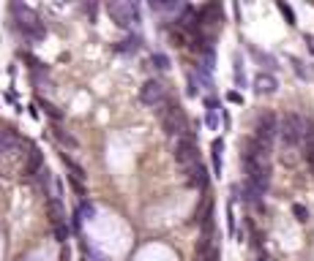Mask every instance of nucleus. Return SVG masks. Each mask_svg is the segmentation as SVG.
<instances>
[{
    "mask_svg": "<svg viewBox=\"0 0 314 261\" xmlns=\"http://www.w3.org/2000/svg\"><path fill=\"white\" fill-rule=\"evenodd\" d=\"M159 117H161V128H164V134L172 136V139H180V136H189V120H186L183 109H180L175 101L167 98L164 104L159 106Z\"/></svg>",
    "mask_w": 314,
    "mask_h": 261,
    "instance_id": "nucleus-1",
    "label": "nucleus"
},
{
    "mask_svg": "<svg viewBox=\"0 0 314 261\" xmlns=\"http://www.w3.org/2000/svg\"><path fill=\"white\" fill-rule=\"evenodd\" d=\"M279 139H281L284 150H298L306 139V120L295 112H287L279 122Z\"/></svg>",
    "mask_w": 314,
    "mask_h": 261,
    "instance_id": "nucleus-2",
    "label": "nucleus"
},
{
    "mask_svg": "<svg viewBox=\"0 0 314 261\" xmlns=\"http://www.w3.org/2000/svg\"><path fill=\"white\" fill-rule=\"evenodd\" d=\"M11 11H14V17H17V28L22 30L28 38H33V41H41V38H44V25H41V19H38L36 14L30 11L28 6H22V3H14Z\"/></svg>",
    "mask_w": 314,
    "mask_h": 261,
    "instance_id": "nucleus-3",
    "label": "nucleus"
},
{
    "mask_svg": "<svg viewBox=\"0 0 314 261\" xmlns=\"http://www.w3.org/2000/svg\"><path fill=\"white\" fill-rule=\"evenodd\" d=\"M172 155H175V163H178L180 169H191L194 163H200V150H197L194 134L180 136V139L175 142V150H172Z\"/></svg>",
    "mask_w": 314,
    "mask_h": 261,
    "instance_id": "nucleus-4",
    "label": "nucleus"
},
{
    "mask_svg": "<svg viewBox=\"0 0 314 261\" xmlns=\"http://www.w3.org/2000/svg\"><path fill=\"white\" fill-rule=\"evenodd\" d=\"M107 14L112 17V22L118 28H129L131 22H140V8L137 3H123V0H109Z\"/></svg>",
    "mask_w": 314,
    "mask_h": 261,
    "instance_id": "nucleus-5",
    "label": "nucleus"
},
{
    "mask_svg": "<svg viewBox=\"0 0 314 261\" xmlns=\"http://www.w3.org/2000/svg\"><path fill=\"white\" fill-rule=\"evenodd\" d=\"M279 136V120L273 112H262L257 117V128H254V139L262 142V145L273 147V139Z\"/></svg>",
    "mask_w": 314,
    "mask_h": 261,
    "instance_id": "nucleus-6",
    "label": "nucleus"
},
{
    "mask_svg": "<svg viewBox=\"0 0 314 261\" xmlns=\"http://www.w3.org/2000/svg\"><path fill=\"white\" fill-rule=\"evenodd\" d=\"M140 101H142L145 106H153V109H159V106L167 101L164 85H161L159 79H148L142 87H140Z\"/></svg>",
    "mask_w": 314,
    "mask_h": 261,
    "instance_id": "nucleus-7",
    "label": "nucleus"
},
{
    "mask_svg": "<svg viewBox=\"0 0 314 261\" xmlns=\"http://www.w3.org/2000/svg\"><path fill=\"white\" fill-rule=\"evenodd\" d=\"M183 180L189 188H200V191H205L208 188V169L202 166V163H194L191 169H183Z\"/></svg>",
    "mask_w": 314,
    "mask_h": 261,
    "instance_id": "nucleus-8",
    "label": "nucleus"
},
{
    "mask_svg": "<svg viewBox=\"0 0 314 261\" xmlns=\"http://www.w3.org/2000/svg\"><path fill=\"white\" fill-rule=\"evenodd\" d=\"M41 169H44V152L38 147H30L28 158H25V166H22V174L25 177H38Z\"/></svg>",
    "mask_w": 314,
    "mask_h": 261,
    "instance_id": "nucleus-9",
    "label": "nucleus"
},
{
    "mask_svg": "<svg viewBox=\"0 0 314 261\" xmlns=\"http://www.w3.org/2000/svg\"><path fill=\"white\" fill-rule=\"evenodd\" d=\"M200 28H202V25H200V14H197L191 6H186V8H183V14L178 17V30L197 35V33H200Z\"/></svg>",
    "mask_w": 314,
    "mask_h": 261,
    "instance_id": "nucleus-10",
    "label": "nucleus"
},
{
    "mask_svg": "<svg viewBox=\"0 0 314 261\" xmlns=\"http://www.w3.org/2000/svg\"><path fill=\"white\" fill-rule=\"evenodd\" d=\"M22 147H25V142L19 139L14 131H0V152H6V155H17Z\"/></svg>",
    "mask_w": 314,
    "mask_h": 261,
    "instance_id": "nucleus-11",
    "label": "nucleus"
},
{
    "mask_svg": "<svg viewBox=\"0 0 314 261\" xmlns=\"http://www.w3.org/2000/svg\"><path fill=\"white\" fill-rule=\"evenodd\" d=\"M200 25H221V6L219 3H208L200 11Z\"/></svg>",
    "mask_w": 314,
    "mask_h": 261,
    "instance_id": "nucleus-12",
    "label": "nucleus"
},
{
    "mask_svg": "<svg viewBox=\"0 0 314 261\" xmlns=\"http://www.w3.org/2000/svg\"><path fill=\"white\" fill-rule=\"evenodd\" d=\"M47 215H49V223H52V229L66 226V209H63V202H58V199H49V204H47Z\"/></svg>",
    "mask_w": 314,
    "mask_h": 261,
    "instance_id": "nucleus-13",
    "label": "nucleus"
},
{
    "mask_svg": "<svg viewBox=\"0 0 314 261\" xmlns=\"http://www.w3.org/2000/svg\"><path fill=\"white\" fill-rule=\"evenodd\" d=\"M254 90L260 95H271V93H276L279 90V82H276V76H271V74H260L254 79Z\"/></svg>",
    "mask_w": 314,
    "mask_h": 261,
    "instance_id": "nucleus-14",
    "label": "nucleus"
},
{
    "mask_svg": "<svg viewBox=\"0 0 314 261\" xmlns=\"http://www.w3.org/2000/svg\"><path fill=\"white\" fill-rule=\"evenodd\" d=\"M52 136H55V139H58V142H60V145H63V147H71V150H77V147H79L77 136H71V134H69V131H63V128H60V125H55V128H52Z\"/></svg>",
    "mask_w": 314,
    "mask_h": 261,
    "instance_id": "nucleus-15",
    "label": "nucleus"
},
{
    "mask_svg": "<svg viewBox=\"0 0 314 261\" xmlns=\"http://www.w3.org/2000/svg\"><path fill=\"white\" fill-rule=\"evenodd\" d=\"M60 158H63V166L69 169V172H71V177H74V180H79V182H82L85 177H88V174H85V169L79 166V163L74 161L71 155H66V152H63V155H60Z\"/></svg>",
    "mask_w": 314,
    "mask_h": 261,
    "instance_id": "nucleus-16",
    "label": "nucleus"
},
{
    "mask_svg": "<svg viewBox=\"0 0 314 261\" xmlns=\"http://www.w3.org/2000/svg\"><path fill=\"white\" fill-rule=\"evenodd\" d=\"M170 41H172V47H186V44H189V35H186L183 30L172 28L170 30Z\"/></svg>",
    "mask_w": 314,
    "mask_h": 261,
    "instance_id": "nucleus-17",
    "label": "nucleus"
},
{
    "mask_svg": "<svg viewBox=\"0 0 314 261\" xmlns=\"http://www.w3.org/2000/svg\"><path fill=\"white\" fill-rule=\"evenodd\" d=\"M221 150H224V142L216 139L213 142V169H216V174H221Z\"/></svg>",
    "mask_w": 314,
    "mask_h": 261,
    "instance_id": "nucleus-18",
    "label": "nucleus"
},
{
    "mask_svg": "<svg viewBox=\"0 0 314 261\" xmlns=\"http://www.w3.org/2000/svg\"><path fill=\"white\" fill-rule=\"evenodd\" d=\"M41 109L47 112V115L52 117L55 122H60V120H63V112H60V109H58V106H55V104H49V101H41Z\"/></svg>",
    "mask_w": 314,
    "mask_h": 261,
    "instance_id": "nucleus-19",
    "label": "nucleus"
},
{
    "mask_svg": "<svg viewBox=\"0 0 314 261\" xmlns=\"http://www.w3.org/2000/svg\"><path fill=\"white\" fill-rule=\"evenodd\" d=\"M150 63H153L159 71H167V68H170V58H167V55H161V52H156L153 58H150Z\"/></svg>",
    "mask_w": 314,
    "mask_h": 261,
    "instance_id": "nucleus-20",
    "label": "nucleus"
},
{
    "mask_svg": "<svg viewBox=\"0 0 314 261\" xmlns=\"http://www.w3.org/2000/svg\"><path fill=\"white\" fill-rule=\"evenodd\" d=\"M140 44H142V41L137 38V35H131V38L123 41V47H118V49L120 52H131V49H140Z\"/></svg>",
    "mask_w": 314,
    "mask_h": 261,
    "instance_id": "nucleus-21",
    "label": "nucleus"
},
{
    "mask_svg": "<svg viewBox=\"0 0 314 261\" xmlns=\"http://www.w3.org/2000/svg\"><path fill=\"white\" fill-rule=\"evenodd\" d=\"M292 215H295L301 223H306V221H309V209L303 207V204H292Z\"/></svg>",
    "mask_w": 314,
    "mask_h": 261,
    "instance_id": "nucleus-22",
    "label": "nucleus"
},
{
    "mask_svg": "<svg viewBox=\"0 0 314 261\" xmlns=\"http://www.w3.org/2000/svg\"><path fill=\"white\" fill-rule=\"evenodd\" d=\"M303 158H306L309 169H312V174H314V145H303Z\"/></svg>",
    "mask_w": 314,
    "mask_h": 261,
    "instance_id": "nucleus-23",
    "label": "nucleus"
},
{
    "mask_svg": "<svg viewBox=\"0 0 314 261\" xmlns=\"http://www.w3.org/2000/svg\"><path fill=\"white\" fill-rule=\"evenodd\" d=\"M69 185H71L74 191H77V196H79V199H85V196H88V191H85V185H82V182H79V180H74L71 174H69Z\"/></svg>",
    "mask_w": 314,
    "mask_h": 261,
    "instance_id": "nucleus-24",
    "label": "nucleus"
},
{
    "mask_svg": "<svg viewBox=\"0 0 314 261\" xmlns=\"http://www.w3.org/2000/svg\"><path fill=\"white\" fill-rule=\"evenodd\" d=\"M279 11L284 14V19H287V25H295V14H292V8L287 6V3H279Z\"/></svg>",
    "mask_w": 314,
    "mask_h": 261,
    "instance_id": "nucleus-25",
    "label": "nucleus"
},
{
    "mask_svg": "<svg viewBox=\"0 0 314 261\" xmlns=\"http://www.w3.org/2000/svg\"><path fill=\"white\" fill-rule=\"evenodd\" d=\"M79 215H85V218H88V221H90V218H93V215H96L93 204H88V202H85V199H82V207H79Z\"/></svg>",
    "mask_w": 314,
    "mask_h": 261,
    "instance_id": "nucleus-26",
    "label": "nucleus"
},
{
    "mask_svg": "<svg viewBox=\"0 0 314 261\" xmlns=\"http://www.w3.org/2000/svg\"><path fill=\"white\" fill-rule=\"evenodd\" d=\"M235 79H238V85H246V76H243V65H241V58H235Z\"/></svg>",
    "mask_w": 314,
    "mask_h": 261,
    "instance_id": "nucleus-27",
    "label": "nucleus"
},
{
    "mask_svg": "<svg viewBox=\"0 0 314 261\" xmlns=\"http://www.w3.org/2000/svg\"><path fill=\"white\" fill-rule=\"evenodd\" d=\"M55 237H58L60 245H66V239H69V226H58L55 229Z\"/></svg>",
    "mask_w": 314,
    "mask_h": 261,
    "instance_id": "nucleus-28",
    "label": "nucleus"
},
{
    "mask_svg": "<svg viewBox=\"0 0 314 261\" xmlns=\"http://www.w3.org/2000/svg\"><path fill=\"white\" fill-rule=\"evenodd\" d=\"M208 125L216 128V109H208Z\"/></svg>",
    "mask_w": 314,
    "mask_h": 261,
    "instance_id": "nucleus-29",
    "label": "nucleus"
},
{
    "mask_svg": "<svg viewBox=\"0 0 314 261\" xmlns=\"http://www.w3.org/2000/svg\"><path fill=\"white\" fill-rule=\"evenodd\" d=\"M227 98H230L232 104H243V95H241V93H230V95H227Z\"/></svg>",
    "mask_w": 314,
    "mask_h": 261,
    "instance_id": "nucleus-30",
    "label": "nucleus"
},
{
    "mask_svg": "<svg viewBox=\"0 0 314 261\" xmlns=\"http://www.w3.org/2000/svg\"><path fill=\"white\" fill-rule=\"evenodd\" d=\"M60 261H69V250L63 248V253H60Z\"/></svg>",
    "mask_w": 314,
    "mask_h": 261,
    "instance_id": "nucleus-31",
    "label": "nucleus"
},
{
    "mask_svg": "<svg viewBox=\"0 0 314 261\" xmlns=\"http://www.w3.org/2000/svg\"><path fill=\"white\" fill-rule=\"evenodd\" d=\"M257 261H268V256H260V259H257Z\"/></svg>",
    "mask_w": 314,
    "mask_h": 261,
    "instance_id": "nucleus-32",
    "label": "nucleus"
},
{
    "mask_svg": "<svg viewBox=\"0 0 314 261\" xmlns=\"http://www.w3.org/2000/svg\"><path fill=\"white\" fill-rule=\"evenodd\" d=\"M88 261H104V259H88Z\"/></svg>",
    "mask_w": 314,
    "mask_h": 261,
    "instance_id": "nucleus-33",
    "label": "nucleus"
}]
</instances>
